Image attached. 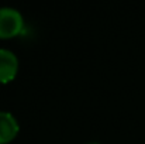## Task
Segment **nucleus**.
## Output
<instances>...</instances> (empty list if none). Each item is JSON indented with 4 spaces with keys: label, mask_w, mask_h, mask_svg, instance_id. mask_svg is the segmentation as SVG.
<instances>
[{
    "label": "nucleus",
    "mask_w": 145,
    "mask_h": 144,
    "mask_svg": "<svg viewBox=\"0 0 145 144\" xmlns=\"http://www.w3.org/2000/svg\"><path fill=\"white\" fill-rule=\"evenodd\" d=\"M24 28V20L18 10L13 7H0V38H10L20 34Z\"/></svg>",
    "instance_id": "obj_1"
},
{
    "label": "nucleus",
    "mask_w": 145,
    "mask_h": 144,
    "mask_svg": "<svg viewBox=\"0 0 145 144\" xmlns=\"http://www.w3.org/2000/svg\"><path fill=\"white\" fill-rule=\"evenodd\" d=\"M18 71V59L16 54L7 48H0V82H10Z\"/></svg>",
    "instance_id": "obj_2"
},
{
    "label": "nucleus",
    "mask_w": 145,
    "mask_h": 144,
    "mask_svg": "<svg viewBox=\"0 0 145 144\" xmlns=\"http://www.w3.org/2000/svg\"><path fill=\"white\" fill-rule=\"evenodd\" d=\"M18 133V122L8 112H0V144L11 141Z\"/></svg>",
    "instance_id": "obj_3"
},
{
    "label": "nucleus",
    "mask_w": 145,
    "mask_h": 144,
    "mask_svg": "<svg viewBox=\"0 0 145 144\" xmlns=\"http://www.w3.org/2000/svg\"><path fill=\"white\" fill-rule=\"evenodd\" d=\"M88 144H99V143H96V141H92V143H88Z\"/></svg>",
    "instance_id": "obj_4"
}]
</instances>
